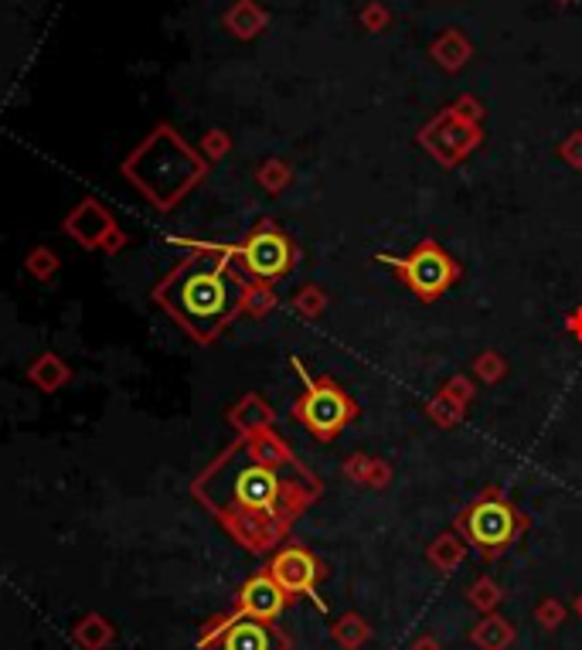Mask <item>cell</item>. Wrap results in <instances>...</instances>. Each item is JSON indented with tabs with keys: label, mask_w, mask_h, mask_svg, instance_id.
Here are the masks:
<instances>
[{
	"label": "cell",
	"mask_w": 582,
	"mask_h": 650,
	"mask_svg": "<svg viewBox=\"0 0 582 650\" xmlns=\"http://www.w3.org/2000/svg\"><path fill=\"white\" fill-rule=\"evenodd\" d=\"M245 287L232 273L229 252H198L164 283L161 300L194 334H215L242 307Z\"/></svg>",
	"instance_id": "1"
},
{
	"label": "cell",
	"mask_w": 582,
	"mask_h": 650,
	"mask_svg": "<svg viewBox=\"0 0 582 650\" xmlns=\"http://www.w3.org/2000/svg\"><path fill=\"white\" fill-rule=\"evenodd\" d=\"M290 480L310 477L287 453L277 460H262L249 447H239L201 480V498L219 511L273 514L290 491Z\"/></svg>",
	"instance_id": "2"
},
{
	"label": "cell",
	"mask_w": 582,
	"mask_h": 650,
	"mask_svg": "<svg viewBox=\"0 0 582 650\" xmlns=\"http://www.w3.org/2000/svg\"><path fill=\"white\" fill-rule=\"evenodd\" d=\"M463 528H466L470 541L481 552H501V549L511 546L514 534L521 531V518H518V511L508 501L484 498V501H478L466 511Z\"/></svg>",
	"instance_id": "3"
},
{
	"label": "cell",
	"mask_w": 582,
	"mask_h": 650,
	"mask_svg": "<svg viewBox=\"0 0 582 650\" xmlns=\"http://www.w3.org/2000/svg\"><path fill=\"white\" fill-rule=\"evenodd\" d=\"M382 262H389L392 269H402V277L409 280V287L419 293V297H436L443 293L453 280H456V266L446 252L436 249V242H422L409 259H392V256H382Z\"/></svg>",
	"instance_id": "4"
},
{
	"label": "cell",
	"mask_w": 582,
	"mask_h": 650,
	"mask_svg": "<svg viewBox=\"0 0 582 650\" xmlns=\"http://www.w3.org/2000/svg\"><path fill=\"white\" fill-rule=\"evenodd\" d=\"M300 419L317 432V437L328 440L351 419V402L334 386H310V392H307V399L300 406Z\"/></svg>",
	"instance_id": "5"
},
{
	"label": "cell",
	"mask_w": 582,
	"mask_h": 650,
	"mask_svg": "<svg viewBox=\"0 0 582 650\" xmlns=\"http://www.w3.org/2000/svg\"><path fill=\"white\" fill-rule=\"evenodd\" d=\"M242 256H245L249 273H255L262 280H277L290 266V242L277 232H259L255 239H249Z\"/></svg>",
	"instance_id": "6"
},
{
	"label": "cell",
	"mask_w": 582,
	"mask_h": 650,
	"mask_svg": "<svg viewBox=\"0 0 582 650\" xmlns=\"http://www.w3.org/2000/svg\"><path fill=\"white\" fill-rule=\"evenodd\" d=\"M273 579L280 582V589L310 592L313 589V579H317V562L307 552H300V549H287L273 562Z\"/></svg>",
	"instance_id": "7"
},
{
	"label": "cell",
	"mask_w": 582,
	"mask_h": 650,
	"mask_svg": "<svg viewBox=\"0 0 582 650\" xmlns=\"http://www.w3.org/2000/svg\"><path fill=\"white\" fill-rule=\"evenodd\" d=\"M277 647H280V637L259 617L235 620L222 637V650H277Z\"/></svg>",
	"instance_id": "8"
},
{
	"label": "cell",
	"mask_w": 582,
	"mask_h": 650,
	"mask_svg": "<svg viewBox=\"0 0 582 650\" xmlns=\"http://www.w3.org/2000/svg\"><path fill=\"white\" fill-rule=\"evenodd\" d=\"M242 607L252 613V617H277L280 607H283V589L277 579H255L245 586L242 592Z\"/></svg>",
	"instance_id": "9"
},
{
	"label": "cell",
	"mask_w": 582,
	"mask_h": 650,
	"mask_svg": "<svg viewBox=\"0 0 582 650\" xmlns=\"http://www.w3.org/2000/svg\"><path fill=\"white\" fill-rule=\"evenodd\" d=\"M579 613H582V600H579Z\"/></svg>",
	"instance_id": "10"
}]
</instances>
